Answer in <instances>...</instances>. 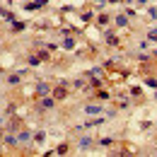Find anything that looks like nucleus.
Here are the masks:
<instances>
[{"label":"nucleus","instance_id":"nucleus-1","mask_svg":"<svg viewBox=\"0 0 157 157\" xmlns=\"http://www.w3.org/2000/svg\"><path fill=\"white\" fill-rule=\"evenodd\" d=\"M56 97H60V99L65 97V90H63V87H58V90H56Z\"/></svg>","mask_w":157,"mask_h":157}]
</instances>
